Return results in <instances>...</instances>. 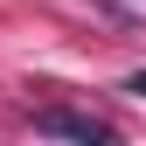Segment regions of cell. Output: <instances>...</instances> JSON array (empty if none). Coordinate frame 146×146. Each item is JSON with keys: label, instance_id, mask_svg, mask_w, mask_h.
Returning a JSON list of instances; mask_svg holds the SVG:
<instances>
[{"label": "cell", "instance_id": "6da1fadb", "mask_svg": "<svg viewBox=\"0 0 146 146\" xmlns=\"http://www.w3.org/2000/svg\"><path fill=\"white\" fill-rule=\"evenodd\" d=\"M35 132H49V139H70V146H125L104 118H90V111H77V104H42L35 111Z\"/></svg>", "mask_w": 146, "mask_h": 146}]
</instances>
